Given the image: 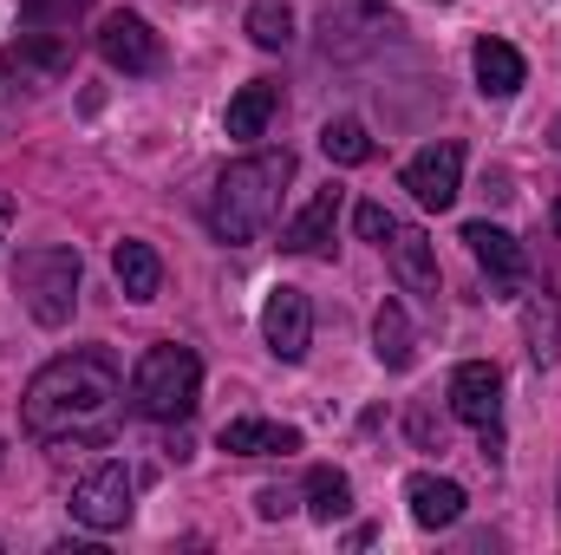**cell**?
Masks as SVG:
<instances>
[{
    "label": "cell",
    "mask_w": 561,
    "mask_h": 555,
    "mask_svg": "<svg viewBox=\"0 0 561 555\" xmlns=\"http://www.w3.org/2000/svg\"><path fill=\"white\" fill-rule=\"evenodd\" d=\"M287 510H294V497H287V490H255V517H268V523H275V517H287Z\"/></svg>",
    "instance_id": "obj_26"
},
{
    "label": "cell",
    "mask_w": 561,
    "mask_h": 555,
    "mask_svg": "<svg viewBox=\"0 0 561 555\" xmlns=\"http://www.w3.org/2000/svg\"><path fill=\"white\" fill-rule=\"evenodd\" d=\"M353 229H359L366 242H379V249H386V236L399 229V216H392L386 203H359V209H353Z\"/></svg>",
    "instance_id": "obj_25"
},
{
    "label": "cell",
    "mask_w": 561,
    "mask_h": 555,
    "mask_svg": "<svg viewBox=\"0 0 561 555\" xmlns=\"http://www.w3.org/2000/svg\"><path fill=\"white\" fill-rule=\"evenodd\" d=\"M79 281H85L79 249H26V256L13 262V294L26 301V314H33L39 327H66V320H72Z\"/></svg>",
    "instance_id": "obj_4"
},
{
    "label": "cell",
    "mask_w": 561,
    "mask_h": 555,
    "mask_svg": "<svg viewBox=\"0 0 561 555\" xmlns=\"http://www.w3.org/2000/svg\"><path fill=\"white\" fill-rule=\"evenodd\" d=\"M450 412L463 418V424H477L483 444L496 451V424H503V373H496L490 360H463V366L450 373Z\"/></svg>",
    "instance_id": "obj_8"
},
{
    "label": "cell",
    "mask_w": 561,
    "mask_h": 555,
    "mask_svg": "<svg viewBox=\"0 0 561 555\" xmlns=\"http://www.w3.org/2000/svg\"><path fill=\"white\" fill-rule=\"evenodd\" d=\"M320 150H327L333 163H366V157H373V138H366L359 118H327V125H320Z\"/></svg>",
    "instance_id": "obj_23"
},
{
    "label": "cell",
    "mask_w": 561,
    "mask_h": 555,
    "mask_svg": "<svg viewBox=\"0 0 561 555\" xmlns=\"http://www.w3.org/2000/svg\"><path fill=\"white\" fill-rule=\"evenodd\" d=\"M262 340H268V353L275 360H307V347H313V307H307V294L300 287H275L268 294V307H262Z\"/></svg>",
    "instance_id": "obj_10"
},
{
    "label": "cell",
    "mask_w": 561,
    "mask_h": 555,
    "mask_svg": "<svg viewBox=\"0 0 561 555\" xmlns=\"http://www.w3.org/2000/svg\"><path fill=\"white\" fill-rule=\"evenodd\" d=\"M405 190L419 196L424 209H450V203H457V190H463V144H457V138L424 144L419 157L405 163Z\"/></svg>",
    "instance_id": "obj_9"
},
{
    "label": "cell",
    "mask_w": 561,
    "mask_h": 555,
    "mask_svg": "<svg viewBox=\"0 0 561 555\" xmlns=\"http://www.w3.org/2000/svg\"><path fill=\"white\" fill-rule=\"evenodd\" d=\"M66 66H72L66 39H53V33L20 39V46L0 59V105H7V99H20V92H46V86H59V72H66Z\"/></svg>",
    "instance_id": "obj_7"
},
{
    "label": "cell",
    "mask_w": 561,
    "mask_h": 555,
    "mask_svg": "<svg viewBox=\"0 0 561 555\" xmlns=\"http://www.w3.org/2000/svg\"><path fill=\"white\" fill-rule=\"evenodd\" d=\"M556 144H561V125H556Z\"/></svg>",
    "instance_id": "obj_28"
},
{
    "label": "cell",
    "mask_w": 561,
    "mask_h": 555,
    "mask_svg": "<svg viewBox=\"0 0 561 555\" xmlns=\"http://www.w3.org/2000/svg\"><path fill=\"white\" fill-rule=\"evenodd\" d=\"M463 249L477 256V269H490L496 287H516L523 269H529V256H523V242L510 236V229H496V223H470L463 229Z\"/></svg>",
    "instance_id": "obj_13"
},
{
    "label": "cell",
    "mask_w": 561,
    "mask_h": 555,
    "mask_svg": "<svg viewBox=\"0 0 561 555\" xmlns=\"http://www.w3.org/2000/svg\"><path fill=\"white\" fill-rule=\"evenodd\" d=\"M373 353H379L386 373H412V360H419V333H412V314H405L399 301H386V307L373 314Z\"/></svg>",
    "instance_id": "obj_18"
},
{
    "label": "cell",
    "mask_w": 561,
    "mask_h": 555,
    "mask_svg": "<svg viewBox=\"0 0 561 555\" xmlns=\"http://www.w3.org/2000/svg\"><path fill=\"white\" fill-rule=\"evenodd\" d=\"M333 229H340V190H320V196L280 229V249H287V256H327V249H333Z\"/></svg>",
    "instance_id": "obj_15"
},
{
    "label": "cell",
    "mask_w": 561,
    "mask_h": 555,
    "mask_svg": "<svg viewBox=\"0 0 561 555\" xmlns=\"http://www.w3.org/2000/svg\"><path fill=\"white\" fill-rule=\"evenodd\" d=\"M346 510H353V477L333 471V464L307 471V517H313V523H340Z\"/></svg>",
    "instance_id": "obj_21"
},
{
    "label": "cell",
    "mask_w": 561,
    "mask_h": 555,
    "mask_svg": "<svg viewBox=\"0 0 561 555\" xmlns=\"http://www.w3.org/2000/svg\"><path fill=\"white\" fill-rule=\"evenodd\" d=\"M196 393H203V360L176 340H157L144 347V360L131 366V412L150 424H183L196 412Z\"/></svg>",
    "instance_id": "obj_3"
},
{
    "label": "cell",
    "mask_w": 561,
    "mask_h": 555,
    "mask_svg": "<svg viewBox=\"0 0 561 555\" xmlns=\"http://www.w3.org/2000/svg\"><path fill=\"white\" fill-rule=\"evenodd\" d=\"M280 112V86H268V79H255V86H242L236 99H229V138L255 144L268 138V118Z\"/></svg>",
    "instance_id": "obj_19"
},
{
    "label": "cell",
    "mask_w": 561,
    "mask_h": 555,
    "mask_svg": "<svg viewBox=\"0 0 561 555\" xmlns=\"http://www.w3.org/2000/svg\"><path fill=\"white\" fill-rule=\"evenodd\" d=\"M216 444L229 457H287V451H300V431L294 424H275V418H229Z\"/></svg>",
    "instance_id": "obj_14"
},
{
    "label": "cell",
    "mask_w": 561,
    "mask_h": 555,
    "mask_svg": "<svg viewBox=\"0 0 561 555\" xmlns=\"http://www.w3.org/2000/svg\"><path fill=\"white\" fill-rule=\"evenodd\" d=\"M386 262H392V275L405 294H424V301H437V256H431V236L412 229V223H399L392 236H386Z\"/></svg>",
    "instance_id": "obj_12"
},
{
    "label": "cell",
    "mask_w": 561,
    "mask_h": 555,
    "mask_svg": "<svg viewBox=\"0 0 561 555\" xmlns=\"http://www.w3.org/2000/svg\"><path fill=\"white\" fill-rule=\"evenodd\" d=\"M405 503H412V523H419V530H450V523L463 517V484H450V477H437V471H419V477L405 484Z\"/></svg>",
    "instance_id": "obj_16"
},
{
    "label": "cell",
    "mask_w": 561,
    "mask_h": 555,
    "mask_svg": "<svg viewBox=\"0 0 561 555\" xmlns=\"http://www.w3.org/2000/svg\"><path fill=\"white\" fill-rule=\"evenodd\" d=\"M99 59L112 72H157L163 66V39L150 33V20H138V13H112L99 26Z\"/></svg>",
    "instance_id": "obj_11"
},
{
    "label": "cell",
    "mask_w": 561,
    "mask_h": 555,
    "mask_svg": "<svg viewBox=\"0 0 561 555\" xmlns=\"http://www.w3.org/2000/svg\"><path fill=\"white\" fill-rule=\"evenodd\" d=\"M249 39H255L262 53L294 46V13H287V0H255V7H249Z\"/></svg>",
    "instance_id": "obj_22"
},
{
    "label": "cell",
    "mask_w": 561,
    "mask_h": 555,
    "mask_svg": "<svg viewBox=\"0 0 561 555\" xmlns=\"http://www.w3.org/2000/svg\"><path fill=\"white\" fill-rule=\"evenodd\" d=\"M287 177H294V150H287V144L229 163V170L216 177V196H209V229H216V242H229V249L262 242V229L275 223V209H280Z\"/></svg>",
    "instance_id": "obj_2"
},
{
    "label": "cell",
    "mask_w": 561,
    "mask_h": 555,
    "mask_svg": "<svg viewBox=\"0 0 561 555\" xmlns=\"http://www.w3.org/2000/svg\"><path fill=\"white\" fill-rule=\"evenodd\" d=\"M131 497H138V471H131L125 457H105L99 471L79 477L72 517H79L85 530H125V523H131Z\"/></svg>",
    "instance_id": "obj_6"
},
{
    "label": "cell",
    "mask_w": 561,
    "mask_h": 555,
    "mask_svg": "<svg viewBox=\"0 0 561 555\" xmlns=\"http://www.w3.org/2000/svg\"><path fill=\"white\" fill-rule=\"evenodd\" d=\"M392 33H399V20H392L379 0H333V7L320 13V53H327V59H366V53H379Z\"/></svg>",
    "instance_id": "obj_5"
},
{
    "label": "cell",
    "mask_w": 561,
    "mask_h": 555,
    "mask_svg": "<svg viewBox=\"0 0 561 555\" xmlns=\"http://www.w3.org/2000/svg\"><path fill=\"white\" fill-rule=\"evenodd\" d=\"M556 229H561V203H556Z\"/></svg>",
    "instance_id": "obj_27"
},
{
    "label": "cell",
    "mask_w": 561,
    "mask_h": 555,
    "mask_svg": "<svg viewBox=\"0 0 561 555\" xmlns=\"http://www.w3.org/2000/svg\"><path fill=\"white\" fill-rule=\"evenodd\" d=\"M523 327H529V353H536V360H556L561 314H556V301H549V294H542V301H529V314H523Z\"/></svg>",
    "instance_id": "obj_24"
},
{
    "label": "cell",
    "mask_w": 561,
    "mask_h": 555,
    "mask_svg": "<svg viewBox=\"0 0 561 555\" xmlns=\"http://www.w3.org/2000/svg\"><path fill=\"white\" fill-rule=\"evenodd\" d=\"M112 275H118V287H125V301H157L163 262H157L150 242H118V249H112Z\"/></svg>",
    "instance_id": "obj_20"
},
{
    "label": "cell",
    "mask_w": 561,
    "mask_h": 555,
    "mask_svg": "<svg viewBox=\"0 0 561 555\" xmlns=\"http://www.w3.org/2000/svg\"><path fill=\"white\" fill-rule=\"evenodd\" d=\"M125 399V380H118V360L105 347H79V353H59L46 360L26 393H20V418L33 438L59 444V438H105L112 412Z\"/></svg>",
    "instance_id": "obj_1"
},
{
    "label": "cell",
    "mask_w": 561,
    "mask_h": 555,
    "mask_svg": "<svg viewBox=\"0 0 561 555\" xmlns=\"http://www.w3.org/2000/svg\"><path fill=\"white\" fill-rule=\"evenodd\" d=\"M477 92L483 99H516L523 92V79H529V66H523V53L510 46V39H477Z\"/></svg>",
    "instance_id": "obj_17"
}]
</instances>
